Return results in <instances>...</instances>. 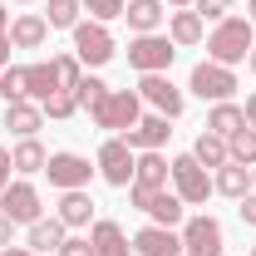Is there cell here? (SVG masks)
I'll list each match as a JSON object with an SVG mask.
<instances>
[{
    "mask_svg": "<svg viewBox=\"0 0 256 256\" xmlns=\"http://www.w3.org/2000/svg\"><path fill=\"white\" fill-rule=\"evenodd\" d=\"M236 128H246V114L226 98V104H212V114H207V133H217V138H232Z\"/></svg>",
    "mask_w": 256,
    "mask_h": 256,
    "instance_id": "obj_23",
    "label": "cell"
},
{
    "mask_svg": "<svg viewBox=\"0 0 256 256\" xmlns=\"http://www.w3.org/2000/svg\"><path fill=\"white\" fill-rule=\"evenodd\" d=\"M128 202H133L138 212H148L158 226H178V222H182V207H188L178 192H168V188H162V192H148V197H128Z\"/></svg>",
    "mask_w": 256,
    "mask_h": 256,
    "instance_id": "obj_14",
    "label": "cell"
},
{
    "mask_svg": "<svg viewBox=\"0 0 256 256\" xmlns=\"http://www.w3.org/2000/svg\"><path fill=\"white\" fill-rule=\"evenodd\" d=\"M0 94L5 98H25V69H0Z\"/></svg>",
    "mask_w": 256,
    "mask_h": 256,
    "instance_id": "obj_34",
    "label": "cell"
},
{
    "mask_svg": "<svg viewBox=\"0 0 256 256\" xmlns=\"http://www.w3.org/2000/svg\"><path fill=\"white\" fill-rule=\"evenodd\" d=\"M44 178H50V188L74 192V188H89L94 168H89V158H79V153H50V162H44Z\"/></svg>",
    "mask_w": 256,
    "mask_h": 256,
    "instance_id": "obj_6",
    "label": "cell"
},
{
    "mask_svg": "<svg viewBox=\"0 0 256 256\" xmlns=\"http://www.w3.org/2000/svg\"><path fill=\"white\" fill-rule=\"evenodd\" d=\"M10 236H15V222H10V217H0V246H10Z\"/></svg>",
    "mask_w": 256,
    "mask_h": 256,
    "instance_id": "obj_40",
    "label": "cell"
},
{
    "mask_svg": "<svg viewBox=\"0 0 256 256\" xmlns=\"http://www.w3.org/2000/svg\"><path fill=\"white\" fill-rule=\"evenodd\" d=\"M40 124H44V108H40L34 98H10V104H5V128H10V133L34 138V133H40Z\"/></svg>",
    "mask_w": 256,
    "mask_h": 256,
    "instance_id": "obj_16",
    "label": "cell"
},
{
    "mask_svg": "<svg viewBox=\"0 0 256 256\" xmlns=\"http://www.w3.org/2000/svg\"><path fill=\"white\" fill-rule=\"evenodd\" d=\"M162 0H128V10H124V20H128V30L133 34H158L162 25Z\"/></svg>",
    "mask_w": 256,
    "mask_h": 256,
    "instance_id": "obj_17",
    "label": "cell"
},
{
    "mask_svg": "<svg viewBox=\"0 0 256 256\" xmlns=\"http://www.w3.org/2000/svg\"><path fill=\"white\" fill-rule=\"evenodd\" d=\"M172 60H178V44H172L168 34H138V40L128 44V64H133L138 74H162Z\"/></svg>",
    "mask_w": 256,
    "mask_h": 256,
    "instance_id": "obj_3",
    "label": "cell"
},
{
    "mask_svg": "<svg viewBox=\"0 0 256 256\" xmlns=\"http://www.w3.org/2000/svg\"><path fill=\"white\" fill-rule=\"evenodd\" d=\"M172 178V162H162V153H138L133 162V182H128V197H148V192H162Z\"/></svg>",
    "mask_w": 256,
    "mask_h": 256,
    "instance_id": "obj_11",
    "label": "cell"
},
{
    "mask_svg": "<svg viewBox=\"0 0 256 256\" xmlns=\"http://www.w3.org/2000/svg\"><path fill=\"white\" fill-rule=\"evenodd\" d=\"M192 158L202 162V168H222V162H232V148H226V138H217V133H202L192 143Z\"/></svg>",
    "mask_w": 256,
    "mask_h": 256,
    "instance_id": "obj_26",
    "label": "cell"
},
{
    "mask_svg": "<svg viewBox=\"0 0 256 256\" xmlns=\"http://www.w3.org/2000/svg\"><path fill=\"white\" fill-rule=\"evenodd\" d=\"M242 114H246V128H256V94L246 98V108H242Z\"/></svg>",
    "mask_w": 256,
    "mask_h": 256,
    "instance_id": "obj_41",
    "label": "cell"
},
{
    "mask_svg": "<svg viewBox=\"0 0 256 256\" xmlns=\"http://www.w3.org/2000/svg\"><path fill=\"white\" fill-rule=\"evenodd\" d=\"M178 236H182L188 256H222V222L217 217H188Z\"/></svg>",
    "mask_w": 256,
    "mask_h": 256,
    "instance_id": "obj_8",
    "label": "cell"
},
{
    "mask_svg": "<svg viewBox=\"0 0 256 256\" xmlns=\"http://www.w3.org/2000/svg\"><path fill=\"white\" fill-rule=\"evenodd\" d=\"M172 192H178L188 207H197V202H207V197H212V178H207V168L192 158V153L172 158Z\"/></svg>",
    "mask_w": 256,
    "mask_h": 256,
    "instance_id": "obj_4",
    "label": "cell"
},
{
    "mask_svg": "<svg viewBox=\"0 0 256 256\" xmlns=\"http://www.w3.org/2000/svg\"><path fill=\"white\" fill-rule=\"evenodd\" d=\"M252 50H256V34H252V20H242V15H226L222 25L207 34V54L217 64H226V69L242 64Z\"/></svg>",
    "mask_w": 256,
    "mask_h": 256,
    "instance_id": "obj_1",
    "label": "cell"
},
{
    "mask_svg": "<svg viewBox=\"0 0 256 256\" xmlns=\"http://www.w3.org/2000/svg\"><path fill=\"white\" fill-rule=\"evenodd\" d=\"M44 20H50V30H74L79 25V0H50Z\"/></svg>",
    "mask_w": 256,
    "mask_h": 256,
    "instance_id": "obj_28",
    "label": "cell"
},
{
    "mask_svg": "<svg viewBox=\"0 0 256 256\" xmlns=\"http://www.w3.org/2000/svg\"><path fill=\"white\" fill-rule=\"evenodd\" d=\"M133 252H138V256H182V236H178L172 226L148 222V226L133 232Z\"/></svg>",
    "mask_w": 256,
    "mask_h": 256,
    "instance_id": "obj_13",
    "label": "cell"
},
{
    "mask_svg": "<svg viewBox=\"0 0 256 256\" xmlns=\"http://www.w3.org/2000/svg\"><path fill=\"white\" fill-rule=\"evenodd\" d=\"M10 168H15V162H10V148H0V192L10 188Z\"/></svg>",
    "mask_w": 256,
    "mask_h": 256,
    "instance_id": "obj_39",
    "label": "cell"
},
{
    "mask_svg": "<svg viewBox=\"0 0 256 256\" xmlns=\"http://www.w3.org/2000/svg\"><path fill=\"white\" fill-rule=\"evenodd\" d=\"M40 108H44L50 118H74V114H79V94H74V89H60V94L44 98Z\"/></svg>",
    "mask_w": 256,
    "mask_h": 256,
    "instance_id": "obj_30",
    "label": "cell"
},
{
    "mask_svg": "<svg viewBox=\"0 0 256 256\" xmlns=\"http://www.w3.org/2000/svg\"><path fill=\"white\" fill-rule=\"evenodd\" d=\"M192 10H197L202 20H217V25H222V20H226V10H232V0H197Z\"/></svg>",
    "mask_w": 256,
    "mask_h": 256,
    "instance_id": "obj_35",
    "label": "cell"
},
{
    "mask_svg": "<svg viewBox=\"0 0 256 256\" xmlns=\"http://www.w3.org/2000/svg\"><path fill=\"white\" fill-rule=\"evenodd\" d=\"M168 138H172V128H168L162 114H148V118H138V124L124 133V143H128V148H138V153H158Z\"/></svg>",
    "mask_w": 256,
    "mask_h": 256,
    "instance_id": "obj_15",
    "label": "cell"
},
{
    "mask_svg": "<svg viewBox=\"0 0 256 256\" xmlns=\"http://www.w3.org/2000/svg\"><path fill=\"white\" fill-rule=\"evenodd\" d=\"M133 148H128L124 138H108L104 148H98V172H104V182H114V188H128L133 182Z\"/></svg>",
    "mask_w": 256,
    "mask_h": 256,
    "instance_id": "obj_12",
    "label": "cell"
},
{
    "mask_svg": "<svg viewBox=\"0 0 256 256\" xmlns=\"http://www.w3.org/2000/svg\"><path fill=\"white\" fill-rule=\"evenodd\" d=\"M50 94H60V79H54V64H25V98L44 104Z\"/></svg>",
    "mask_w": 256,
    "mask_h": 256,
    "instance_id": "obj_21",
    "label": "cell"
},
{
    "mask_svg": "<svg viewBox=\"0 0 256 256\" xmlns=\"http://www.w3.org/2000/svg\"><path fill=\"white\" fill-rule=\"evenodd\" d=\"M89 217H94V202H89V192L74 188L60 197V222L64 226H89Z\"/></svg>",
    "mask_w": 256,
    "mask_h": 256,
    "instance_id": "obj_22",
    "label": "cell"
},
{
    "mask_svg": "<svg viewBox=\"0 0 256 256\" xmlns=\"http://www.w3.org/2000/svg\"><path fill=\"white\" fill-rule=\"evenodd\" d=\"M246 20H252V25H256V0H246Z\"/></svg>",
    "mask_w": 256,
    "mask_h": 256,
    "instance_id": "obj_43",
    "label": "cell"
},
{
    "mask_svg": "<svg viewBox=\"0 0 256 256\" xmlns=\"http://www.w3.org/2000/svg\"><path fill=\"white\" fill-rule=\"evenodd\" d=\"M20 5H30V0H20Z\"/></svg>",
    "mask_w": 256,
    "mask_h": 256,
    "instance_id": "obj_47",
    "label": "cell"
},
{
    "mask_svg": "<svg viewBox=\"0 0 256 256\" xmlns=\"http://www.w3.org/2000/svg\"><path fill=\"white\" fill-rule=\"evenodd\" d=\"M89 118H94L98 128H108V133H128V128L143 118V98L133 94V89H108V94L89 108Z\"/></svg>",
    "mask_w": 256,
    "mask_h": 256,
    "instance_id": "obj_2",
    "label": "cell"
},
{
    "mask_svg": "<svg viewBox=\"0 0 256 256\" xmlns=\"http://www.w3.org/2000/svg\"><path fill=\"white\" fill-rule=\"evenodd\" d=\"M74 54H79V64H108L114 60V34H108V25H98V20H89V25H74Z\"/></svg>",
    "mask_w": 256,
    "mask_h": 256,
    "instance_id": "obj_7",
    "label": "cell"
},
{
    "mask_svg": "<svg viewBox=\"0 0 256 256\" xmlns=\"http://www.w3.org/2000/svg\"><path fill=\"white\" fill-rule=\"evenodd\" d=\"M246 60H252V74H256V50H252V54H246Z\"/></svg>",
    "mask_w": 256,
    "mask_h": 256,
    "instance_id": "obj_45",
    "label": "cell"
},
{
    "mask_svg": "<svg viewBox=\"0 0 256 256\" xmlns=\"http://www.w3.org/2000/svg\"><path fill=\"white\" fill-rule=\"evenodd\" d=\"M252 192H256V162H252Z\"/></svg>",
    "mask_w": 256,
    "mask_h": 256,
    "instance_id": "obj_46",
    "label": "cell"
},
{
    "mask_svg": "<svg viewBox=\"0 0 256 256\" xmlns=\"http://www.w3.org/2000/svg\"><path fill=\"white\" fill-rule=\"evenodd\" d=\"M74 94H79V108H94L98 98L108 94V84H104V79H94V74H84V79L74 84Z\"/></svg>",
    "mask_w": 256,
    "mask_h": 256,
    "instance_id": "obj_32",
    "label": "cell"
},
{
    "mask_svg": "<svg viewBox=\"0 0 256 256\" xmlns=\"http://www.w3.org/2000/svg\"><path fill=\"white\" fill-rule=\"evenodd\" d=\"M54 79H60V89H74L79 79H84V64H79V54H54Z\"/></svg>",
    "mask_w": 256,
    "mask_h": 256,
    "instance_id": "obj_31",
    "label": "cell"
},
{
    "mask_svg": "<svg viewBox=\"0 0 256 256\" xmlns=\"http://www.w3.org/2000/svg\"><path fill=\"white\" fill-rule=\"evenodd\" d=\"M10 162H15L20 172H44L50 153L40 148V138H20V143H15V153H10Z\"/></svg>",
    "mask_w": 256,
    "mask_h": 256,
    "instance_id": "obj_27",
    "label": "cell"
},
{
    "mask_svg": "<svg viewBox=\"0 0 256 256\" xmlns=\"http://www.w3.org/2000/svg\"><path fill=\"white\" fill-rule=\"evenodd\" d=\"M226 148H232V162H256V128H236L232 138H226Z\"/></svg>",
    "mask_w": 256,
    "mask_h": 256,
    "instance_id": "obj_29",
    "label": "cell"
},
{
    "mask_svg": "<svg viewBox=\"0 0 256 256\" xmlns=\"http://www.w3.org/2000/svg\"><path fill=\"white\" fill-rule=\"evenodd\" d=\"M60 246H64V222L60 217L30 222V252H60Z\"/></svg>",
    "mask_w": 256,
    "mask_h": 256,
    "instance_id": "obj_24",
    "label": "cell"
},
{
    "mask_svg": "<svg viewBox=\"0 0 256 256\" xmlns=\"http://www.w3.org/2000/svg\"><path fill=\"white\" fill-rule=\"evenodd\" d=\"M50 40V20L44 15H20L15 25H10V44L15 50H40Z\"/></svg>",
    "mask_w": 256,
    "mask_h": 256,
    "instance_id": "obj_20",
    "label": "cell"
},
{
    "mask_svg": "<svg viewBox=\"0 0 256 256\" xmlns=\"http://www.w3.org/2000/svg\"><path fill=\"white\" fill-rule=\"evenodd\" d=\"M168 5H178V10H188V5H197V0H168Z\"/></svg>",
    "mask_w": 256,
    "mask_h": 256,
    "instance_id": "obj_44",
    "label": "cell"
},
{
    "mask_svg": "<svg viewBox=\"0 0 256 256\" xmlns=\"http://www.w3.org/2000/svg\"><path fill=\"white\" fill-rule=\"evenodd\" d=\"M188 89H192L197 98H212V104H226V98L236 94V74H232L226 64L207 60V64H197V69H192Z\"/></svg>",
    "mask_w": 256,
    "mask_h": 256,
    "instance_id": "obj_5",
    "label": "cell"
},
{
    "mask_svg": "<svg viewBox=\"0 0 256 256\" xmlns=\"http://www.w3.org/2000/svg\"><path fill=\"white\" fill-rule=\"evenodd\" d=\"M212 192H222V197H236V202H242V197L252 192V168H246V162H222L217 178H212Z\"/></svg>",
    "mask_w": 256,
    "mask_h": 256,
    "instance_id": "obj_18",
    "label": "cell"
},
{
    "mask_svg": "<svg viewBox=\"0 0 256 256\" xmlns=\"http://www.w3.org/2000/svg\"><path fill=\"white\" fill-rule=\"evenodd\" d=\"M236 212H242V222H246V226H256V192H246V197L236 202Z\"/></svg>",
    "mask_w": 256,
    "mask_h": 256,
    "instance_id": "obj_38",
    "label": "cell"
},
{
    "mask_svg": "<svg viewBox=\"0 0 256 256\" xmlns=\"http://www.w3.org/2000/svg\"><path fill=\"white\" fill-rule=\"evenodd\" d=\"M0 256H40V252H30V246H5Z\"/></svg>",
    "mask_w": 256,
    "mask_h": 256,
    "instance_id": "obj_42",
    "label": "cell"
},
{
    "mask_svg": "<svg viewBox=\"0 0 256 256\" xmlns=\"http://www.w3.org/2000/svg\"><path fill=\"white\" fill-rule=\"evenodd\" d=\"M40 192L30 188V182H10V188L0 192V217H10L15 226H30V222H40Z\"/></svg>",
    "mask_w": 256,
    "mask_h": 256,
    "instance_id": "obj_10",
    "label": "cell"
},
{
    "mask_svg": "<svg viewBox=\"0 0 256 256\" xmlns=\"http://www.w3.org/2000/svg\"><path fill=\"white\" fill-rule=\"evenodd\" d=\"M138 98H143V104H153L162 118H182V108H188L182 89H172V79H168V74H143Z\"/></svg>",
    "mask_w": 256,
    "mask_h": 256,
    "instance_id": "obj_9",
    "label": "cell"
},
{
    "mask_svg": "<svg viewBox=\"0 0 256 256\" xmlns=\"http://www.w3.org/2000/svg\"><path fill=\"white\" fill-rule=\"evenodd\" d=\"M168 40H172L178 50L197 44V40H202V15H197V10H178V15H172V25H168Z\"/></svg>",
    "mask_w": 256,
    "mask_h": 256,
    "instance_id": "obj_25",
    "label": "cell"
},
{
    "mask_svg": "<svg viewBox=\"0 0 256 256\" xmlns=\"http://www.w3.org/2000/svg\"><path fill=\"white\" fill-rule=\"evenodd\" d=\"M10 50H15V44H10V10L0 5V69H5V60H10Z\"/></svg>",
    "mask_w": 256,
    "mask_h": 256,
    "instance_id": "obj_37",
    "label": "cell"
},
{
    "mask_svg": "<svg viewBox=\"0 0 256 256\" xmlns=\"http://www.w3.org/2000/svg\"><path fill=\"white\" fill-rule=\"evenodd\" d=\"M89 242H94V256H128L133 246H128V236H124V226L118 222H94V232H89Z\"/></svg>",
    "mask_w": 256,
    "mask_h": 256,
    "instance_id": "obj_19",
    "label": "cell"
},
{
    "mask_svg": "<svg viewBox=\"0 0 256 256\" xmlns=\"http://www.w3.org/2000/svg\"><path fill=\"white\" fill-rule=\"evenodd\" d=\"M79 5H84V10L94 15L98 25H104V20H118V15L128 10V0H79Z\"/></svg>",
    "mask_w": 256,
    "mask_h": 256,
    "instance_id": "obj_33",
    "label": "cell"
},
{
    "mask_svg": "<svg viewBox=\"0 0 256 256\" xmlns=\"http://www.w3.org/2000/svg\"><path fill=\"white\" fill-rule=\"evenodd\" d=\"M60 256H94V242H89V236H64Z\"/></svg>",
    "mask_w": 256,
    "mask_h": 256,
    "instance_id": "obj_36",
    "label": "cell"
},
{
    "mask_svg": "<svg viewBox=\"0 0 256 256\" xmlns=\"http://www.w3.org/2000/svg\"><path fill=\"white\" fill-rule=\"evenodd\" d=\"M252 256H256V246H252Z\"/></svg>",
    "mask_w": 256,
    "mask_h": 256,
    "instance_id": "obj_48",
    "label": "cell"
}]
</instances>
